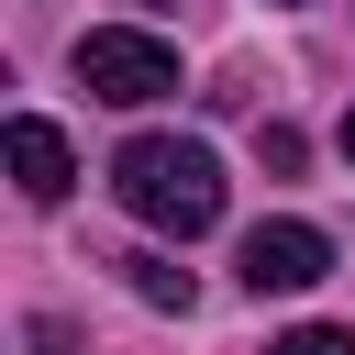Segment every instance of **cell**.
Here are the masks:
<instances>
[{
	"label": "cell",
	"mask_w": 355,
	"mask_h": 355,
	"mask_svg": "<svg viewBox=\"0 0 355 355\" xmlns=\"http://www.w3.org/2000/svg\"><path fill=\"white\" fill-rule=\"evenodd\" d=\"M111 189H122L133 222H155V233H178V244L222 222V166H211V144H178V133H133V144L111 155Z\"/></svg>",
	"instance_id": "cell-1"
},
{
	"label": "cell",
	"mask_w": 355,
	"mask_h": 355,
	"mask_svg": "<svg viewBox=\"0 0 355 355\" xmlns=\"http://www.w3.org/2000/svg\"><path fill=\"white\" fill-rule=\"evenodd\" d=\"M78 89H89V100H111V111H144V100H166V89H178V44L100 22V33H78Z\"/></svg>",
	"instance_id": "cell-2"
},
{
	"label": "cell",
	"mask_w": 355,
	"mask_h": 355,
	"mask_svg": "<svg viewBox=\"0 0 355 355\" xmlns=\"http://www.w3.org/2000/svg\"><path fill=\"white\" fill-rule=\"evenodd\" d=\"M333 277V244L311 233V222H255L244 233V288L266 300V288H322Z\"/></svg>",
	"instance_id": "cell-3"
},
{
	"label": "cell",
	"mask_w": 355,
	"mask_h": 355,
	"mask_svg": "<svg viewBox=\"0 0 355 355\" xmlns=\"http://www.w3.org/2000/svg\"><path fill=\"white\" fill-rule=\"evenodd\" d=\"M11 178H22V200H67V189H78V155H67V133L22 111V122H11Z\"/></svg>",
	"instance_id": "cell-4"
},
{
	"label": "cell",
	"mask_w": 355,
	"mask_h": 355,
	"mask_svg": "<svg viewBox=\"0 0 355 355\" xmlns=\"http://www.w3.org/2000/svg\"><path fill=\"white\" fill-rule=\"evenodd\" d=\"M122 277H133V300H144V311H189V300H200V277H189V266H166V255H122Z\"/></svg>",
	"instance_id": "cell-5"
},
{
	"label": "cell",
	"mask_w": 355,
	"mask_h": 355,
	"mask_svg": "<svg viewBox=\"0 0 355 355\" xmlns=\"http://www.w3.org/2000/svg\"><path fill=\"white\" fill-rule=\"evenodd\" d=\"M266 355H355V333H333V322H300V333H277Z\"/></svg>",
	"instance_id": "cell-6"
},
{
	"label": "cell",
	"mask_w": 355,
	"mask_h": 355,
	"mask_svg": "<svg viewBox=\"0 0 355 355\" xmlns=\"http://www.w3.org/2000/svg\"><path fill=\"white\" fill-rule=\"evenodd\" d=\"M344 166H355V111H344Z\"/></svg>",
	"instance_id": "cell-7"
}]
</instances>
